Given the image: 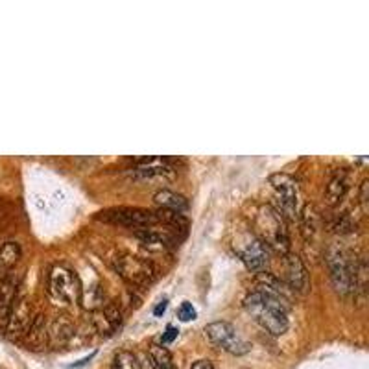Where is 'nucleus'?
Listing matches in <instances>:
<instances>
[{
	"instance_id": "f257e3e1",
	"label": "nucleus",
	"mask_w": 369,
	"mask_h": 369,
	"mask_svg": "<svg viewBox=\"0 0 369 369\" xmlns=\"http://www.w3.org/2000/svg\"><path fill=\"white\" fill-rule=\"evenodd\" d=\"M244 309L260 327L273 336H281L288 329V303L270 296L266 292L255 290L244 299Z\"/></svg>"
},
{
	"instance_id": "f03ea898",
	"label": "nucleus",
	"mask_w": 369,
	"mask_h": 369,
	"mask_svg": "<svg viewBox=\"0 0 369 369\" xmlns=\"http://www.w3.org/2000/svg\"><path fill=\"white\" fill-rule=\"evenodd\" d=\"M255 236L264 244L270 251L281 257L290 253V235L286 229V220L272 205H260L253 216Z\"/></svg>"
},
{
	"instance_id": "7ed1b4c3",
	"label": "nucleus",
	"mask_w": 369,
	"mask_h": 369,
	"mask_svg": "<svg viewBox=\"0 0 369 369\" xmlns=\"http://www.w3.org/2000/svg\"><path fill=\"white\" fill-rule=\"evenodd\" d=\"M325 260H327L334 288L344 296L357 292L358 275H360L357 259H353V255L347 249L340 248V246H331L327 249V259Z\"/></svg>"
},
{
	"instance_id": "20e7f679",
	"label": "nucleus",
	"mask_w": 369,
	"mask_h": 369,
	"mask_svg": "<svg viewBox=\"0 0 369 369\" xmlns=\"http://www.w3.org/2000/svg\"><path fill=\"white\" fill-rule=\"evenodd\" d=\"M113 266H115V272L126 281L127 285L135 286V288L150 286L159 275L157 266L151 260L133 253L116 255L115 260H113Z\"/></svg>"
},
{
	"instance_id": "39448f33",
	"label": "nucleus",
	"mask_w": 369,
	"mask_h": 369,
	"mask_svg": "<svg viewBox=\"0 0 369 369\" xmlns=\"http://www.w3.org/2000/svg\"><path fill=\"white\" fill-rule=\"evenodd\" d=\"M47 288L50 297L54 301L61 303H76L81 296V283H79L78 273L67 264H55L50 268L49 279H47Z\"/></svg>"
},
{
	"instance_id": "423d86ee",
	"label": "nucleus",
	"mask_w": 369,
	"mask_h": 369,
	"mask_svg": "<svg viewBox=\"0 0 369 369\" xmlns=\"http://www.w3.org/2000/svg\"><path fill=\"white\" fill-rule=\"evenodd\" d=\"M233 248L249 272L264 273L270 268V249L260 242L253 231H240L233 242Z\"/></svg>"
},
{
	"instance_id": "0eeeda50",
	"label": "nucleus",
	"mask_w": 369,
	"mask_h": 369,
	"mask_svg": "<svg viewBox=\"0 0 369 369\" xmlns=\"http://www.w3.org/2000/svg\"><path fill=\"white\" fill-rule=\"evenodd\" d=\"M268 181L273 188V200H275L273 209L285 220H296L297 198H299L296 179L288 174H273Z\"/></svg>"
},
{
	"instance_id": "6e6552de",
	"label": "nucleus",
	"mask_w": 369,
	"mask_h": 369,
	"mask_svg": "<svg viewBox=\"0 0 369 369\" xmlns=\"http://www.w3.org/2000/svg\"><path fill=\"white\" fill-rule=\"evenodd\" d=\"M205 334L212 344L220 347L222 351L229 353V355L242 357L249 351L248 342L227 321H212L205 327Z\"/></svg>"
},
{
	"instance_id": "1a4fd4ad",
	"label": "nucleus",
	"mask_w": 369,
	"mask_h": 369,
	"mask_svg": "<svg viewBox=\"0 0 369 369\" xmlns=\"http://www.w3.org/2000/svg\"><path fill=\"white\" fill-rule=\"evenodd\" d=\"M31 321H34V318H31L30 303H28V299L23 294H18L15 303H13V309L10 312V318H8L4 331L8 333V336L17 338L21 334H26L28 327L31 325Z\"/></svg>"
},
{
	"instance_id": "9d476101",
	"label": "nucleus",
	"mask_w": 369,
	"mask_h": 369,
	"mask_svg": "<svg viewBox=\"0 0 369 369\" xmlns=\"http://www.w3.org/2000/svg\"><path fill=\"white\" fill-rule=\"evenodd\" d=\"M283 266H285L283 279H285L288 288H292L294 292H299V294H305V292L309 290V272H307L303 260L297 255H283Z\"/></svg>"
},
{
	"instance_id": "9b49d317",
	"label": "nucleus",
	"mask_w": 369,
	"mask_h": 369,
	"mask_svg": "<svg viewBox=\"0 0 369 369\" xmlns=\"http://www.w3.org/2000/svg\"><path fill=\"white\" fill-rule=\"evenodd\" d=\"M21 294V277L15 273H8L0 279V327H6V321L13 309V303Z\"/></svg>"
},
{
	"instance_id": "f8f14e48",
	"label": "nucleus",
	"mask_w": 369,
	"mask_h": 369,
	"mask_svg": "<svg viewBox=\"0 0 369 369\" xmlns=\"http://www.w3.org/2000/svg\"><path fill=\"white\" fill-rule=\"evenodd\" d=\"M92 323L100 334L111 336L122 325V312L115 303H105L100 309L92 310Z\"/></svg>"
},
{
	"instance_id": "ddd939ff",
	"label": "nucleus",
	"mask_w": 369,
	"mask_h": 369,
	"mask_svg": "<svg viewBox=\"0 0 369 369\" xmlns=\"http://www.w3.org/2000/svg\"><path fill=\"white\" fill-rule=\"evenodd\" d=\"M135 236L142 242V246L150 249H164L174 244V236L170 235V229L150 227V229L135 231Z\"/></svg>"
},
{
	"instance_id": "4468645a",
	"label": "nucleus",
	"mask_w": 369,
	"mask_h": 369,
	"mask_svg": "<svg viewBox=\"0 0 369 369\" xmlns=\"http://www.w3.org/2000/svg\"><path fill=\"white\" fill-rule=\"evenodd\" d=\"M349 190V176L345 170H336L333 177L329 179L327 190H325V200L329 205H336L344 200L345 194Z\"/></svg>"
},
{
	"instance_id": "2eb2a0df",
	"label": "nucleus",
	"mask_w": 369,
	"mask_h": 369,
	"mask_svg": "<svg viewBox=\"0 0 369 369\" xmlns=\"http://www.w3.org/2000/svg\"><path fill=\"white\" fill-rule=\"evenodd\" d=\"M153 201L159 209L163 211L176 212V214H181L188 209V200L181 194L174 192V190H159L155 196H153Z\"/></svg>"
},
{
	"instance_id": "dca6fc26",
	"label": "nucleus",
	"mask_w": 369,
	"mask_h": 369,
	"mask_svg": "<svg viewBox=\"0 0 369 369\" xmlns=\"http://www.w3.org/2000/svg\"><path fill=\"white\" fill-rule=\"evenodd\" d=\"M23 255V249L17 242H6L0 246V279H4L8 273L12 272Z\"/></svg>"
},
{
	"instance_id": "f3484780",
	"label": "nucleus",
	"mask_w": 369,
	"mask_h": 369,
	"mask_svg": "<svg viewBox=\"0 0 369 369\" xmlns=\"http://www.w3.org/2000/svg\"><path fill=\"white\" fill-rule=\"evenodd\" d=\"M47 333H49V340L52 344L63 345L71 336H73L74 327L73 323L68 321L67 316H58V318L50 323V327Z\"/></svg>"
},
{
	"instance_id": "a211bd4d",
	"label": "nucleus",
	"mask_w": 369,
	"mask_h": 369,
	"mask_svg": "<svg viewBox=\"0 0 369 369\" xmlns=\"http://www.w3.org/2000/svg\"><path fill=\"white\" fill-rule=\"evenodd\" d=\"M148 358H150L151 368L153 369H176V366L172 362V355L161 344L151 345L150 351H148Z\"/></svg>"
},
{
	"instance_id": "6ab92c4d",
	"label": "nucleus",
	"mask_w": 369,
	"mask_h": 369,
	"mask_svg": "<svg viewBox=\"0 0 369 369\" xmlns=\"http://www.w3.org/2000/svg\"><path fill=\"white\" fill-rule=\"evenodd\" d=\"M111 369H142L137 355L131 351H118L113 357Z\"/></svg>"
},
{
	"instance_id": "aec40b11",
	"label": "nucleus",
	"mask_w": 369,
	"mask_h": 369,
	"mask_svg": "<svg viewBox=\"0 0 369 369\" xmlns=\"http://www.w3.org/2000/svg\"><path fill=\"white\" fill-rule=\"evenodd\" d=\"M358 203L362 207L364 214H368L369 211V179H364L360 183V190H358Z\"/></svg>"
},
{
	"instance_id": "412c9836",
	"label": "nucleus",
	"mask_w": 369,
	"mask_h": 369,
	"mask_svg": "<svg viewBox=\"0 0 369 369\" xmlns=\"http://www.w3.org/2000/svg\"><path fill=\"white\" fill-rule=\"evenodd\" d=\"M177 316H179V320L181 321H190V320H196V316H198V312H196V309L192 307V303H181V307L177 309Z\"/></svg>"
},
{
	"instance_id": "4be33fe9",
	"label": "nucleus",
	"mask_w": 369,
	"mask_h": 369,
	"mask_svg": "<svg viewBox=\"0 0 369 369\" xmlns=\"http://www.w3.org/2000/svg\"><path fill=\"white\" fill-rule=\"evenodd\" d=\"M333 227L336 231H340V233H349V231H353L355 224H353V220L349 218L347 214H342V216L336 218V224H334Z\"/></svg>"
},
{
	"instance_id": "5701e85b",
	"label": "nucleus",
	"mask_w": 369,
	"mask_h": 369,
	"mask_svg": "<svg viewBox=\"0 0 369 369\" xmlns=\"http://www.w3.org/2000/svg\"><path fill=\"white\" fill-rule=\"evenodd\" d=\"M177 334H179L177 327H174V325H168V327H166V331L163 333V336H161V345L172 344V342L177 338Z\"/></svg>"
},
{
	"instance_id": "b1692460",
	"label": "nucleus",
	"mask_w": 369,
	"mask_h": 369,
	"mask_svg": "<svg viewBox=\"0 0 369 369\" xmlns=\"http://www.w3.org/2000/svg\"><path fill=\"white\" fill-rule=\"evenodd\" d=\"M166 307H168V299H163V301H159V305L153 309V314L157 316V318H161V316L166 312Z\"/></svg>"
},
{
	"instance_id": "393cba45",
	"label": "nucleus",
	"mask_w": 369,
	"mask_h": 369,
	"mask_svg": "<svg viewBox=\"0 0 369 369\" xmlns=\"http://www.w3.org/2000/svg\"><path fill=\"white\" fill-rule=\"evenodd\" d=\"M190 369H216V368H214L212 362H209V360H198V362L192 364V368Z\"/></svg>"
},
{
	"instance_id": "a878e982",
	"label": "nucleus",
	"mask_w": 369,
	"mask_h": 369,
	"mask_svg": "<svg viewBox=\"0 0 369 369\" xmlns=\"http://www.w3.org/2000/svg\"><path fill=\"white\" fill-rule=\"evenodd\" d=\"M94 355H97V353H91V355H89V357H85L84 360H79V362L73 364V366H71V369H78V368H81V366H85L87 362H91L92 358H94Z\"/></svg>"
}]
</instances>
